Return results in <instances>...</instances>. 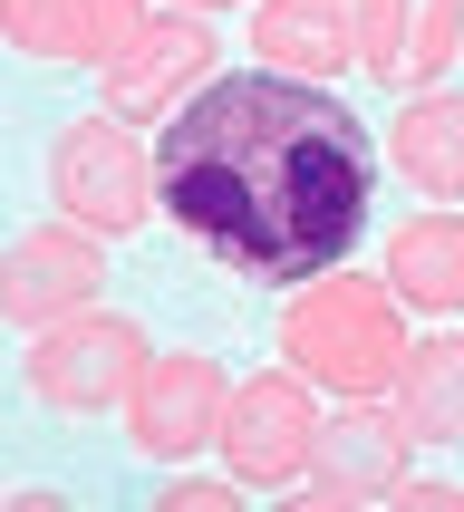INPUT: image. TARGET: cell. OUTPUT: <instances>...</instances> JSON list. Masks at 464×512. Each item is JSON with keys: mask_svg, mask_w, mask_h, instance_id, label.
I'll return each instance as SVG.
<instances>
[{"mask_svg": "<svg viewBox=\"0 0 464 512\" xmlns=\"http://www.w3.org/2000/svg\"><path fill=\"white\" fill-rule=\"evenodd\" d=\"M377 145L319 78H203L155 136V203L242 281H319L368 232Z\"/></svg>", "mask_w": 464, "mask_h": 512, "instance_id": "6da1fadb", "label": "cell"}, {"mask_svg": "<svg viewBox=\"0 0 464 512\" xmlns=\"http://www.w3.org/2000/svg\"><path fill=\"white\" fill-rule=\"evenodd\" d=\"M281 358L329 397H387L406 368V300L387 281H348V271H319V281L290 290L281 310Z\"/></svg>", "mask_w": 464, "mask_h": 512, "instance_id": "7a4b0ae2", "label": "cell"}, {"mask_svg": "<svg viewBox=\"0 0 464 512\" xmlns=\"http://www.w3.org/2000/svg\"><path fill=\"white\" fill-rule=\"evenodd\" d=\"M136 377H145V329L116 319V310H78V319H58V329H39V348H29V397L68 406V416L126 406Z\"/></svg>", "mask_w": 464, "mask_h": 512, "instance_id": "3957f363", "label": "cell"}, {"mask_svg": "<svg viewBox=\"0 0 464 512\" xmlns=\"http://www.w3.org/2000/svg\"><path fill=\"white\" fill-rule=\"evenodd\" d=\"M49 194L68 223L87 232H136L145 213H155V155H145L126 126H107V116H87V126H68L49 155Z\"/></svg>", "mask_w": 464, "mask_h": 512, "instance_id": "277c9868", "label": "cell"}, {"mask_svg": "<svg viewBox=\"0 0 464 512\" xmlns=\"http://www.w3.org/2000/svg\"><path fill=\"white\" fill-rule=\"evenodd\" d=\"M310 435H319L310 377L271 368V377H242V387L223 397L213 455H223V474H242V484H290V474H310Z\"/></svg>", "mask_w": 464, "mask_h": 512, "instance_id": "5b68a950", "label": "cell"}, {"mask_svg": "<svg viewBox=\"0 0 464 512\" xmlns=\"http://www.w3.org/2000/svg\"><path fill=\"white\" fill-rule=\"evenodd\" d=\"M97 281H107L97 232L58 213V223L20 232V242L0 252V319H10V329H58V319L97 310Z\"/></svg>", "mask_w": 464, "mask_h": 512, "instance_id": "8992f818", "label": "cell"}, {"mask_svg": "<svg viewBox=\"0 0 464 512\" xmlns=\"http://www.w3.org/2000/svg\"><path fill=\"white\" fill-rule=\"evenodd\" d=\"M223 368L203 358V348H165V358H145L136 397H126V435H136L145 464H184L203 455L213 435H223Z\"/></svg>", "mask_w": 464, "mask_h": 512, "instance_id": "52a82bcc", "label": "cell"}, {"mask_svg": "<svg viewBox=\"0 0 464 512\" xmlns=\"http://www.w3.org/2000/svg\"><path fill=\"white\" fill-rule=\"evenodd\" d=\"M406 455H416V435H406L397 397H348L339 416H319L310 435V503H387L406 474Z\"/></svg>", "mask_w": 464, "mask_h": 512, "instance_id": "ba28073f", "label": "cell"}, {"mask_svg": "<svg viewBox=\"0 0 464 512\" xmlns=\"http://www.w3.org/2000/svg\"><path fill=\"white\" fill-rule=\"evenodd\" d=\"M203 78H213V29H203V10H165V20H145L107 58V107L116 116H174Z\"/></svg>", "mask_w": 464, "mask_h": 512, "instance_id": "9c48e42d", "label": "cell"}, {"mask_svg": "<svg viewBox=\"0 0 464 512\" xmlns=\"http://www.w3.org/2000/svg\"><path fill=\"white\" fill-rule=\"evenodd\" d=\"M358 68L377 87H435L464 49V0H358Z\"/></svg>", "mask_w": 464, "mask_h": 512, "instance_id": "30bf717a", "label": "cell"}, {"mask_svg": "<svg viewBox=\"0 0 464 512\" xmlns=\"http://www.w3.org/2000/svg\"><path fill=\"white\" fill-rule=\"evenodd\" d=\"M145 29V0H0V39L29 58H87L107 68Z\"/></svg>", "mask_w": 464, "mask_h": 512, "instance_id": "8fae6325", "label": "cell"}, {"mask_svg": "<svg viewBox=\"0 0 464 512\" xmlns=\"http://www.w3.org/2000/svg\"><path fill=\"white\" fill-rule=\"evenodd\" d=\"M252 49L281 68V78H339L348 58H358V20H348L339 0H261L252 10Z\"/></svg>", "mask_w": 464, "mask_h": 512, "instance_id": "7c38bea8", "label": "cell"}, {"mask_svg": "<svg viewBox=\"0 0 464 512\" xmlns=\"http://www.w3.org/2000/svg\"><path fill=\"white\" fill-rule=\"evenodd\" d=\"M397 416L416 445H464V329H435V339H406L397 368Z\"/></svg>", "mask_w": 464, "mask_h": 512, "instance_id": "4fadbf2b", "label": "cell"}, {"mask_svg": "<svg viewBox=\"0 0 464 512\" xmlns=\"http://www.w3.org/2000/svg\"><path fill=\"white\" fill-rule=\"evenodd\" d=\"M387 290L406 310H464V223L455 213H416L387 232Z\"/></svg>", "mask_w": 464, "mask_h": 512, "instance_id": "5bb4252c", "label": "cell"}, {"mask_svg": "<svg viewBox=\"0 0 464 512\" xmlns=\"http://www.w3.org/2000/svg\"><path fill=\"white\" fill-rule=\"evenodd\" d=\"M387 155H397V174L416 184V194H464V97H445V87H416L406 97V116L387 126Z\"/></svg>", "mask_w": 464, "mask_h": 512, "instance_id": "9a60e30c", "label": "cell"}, {"mask_svg": "<svg viewBox=\"0 0 464 512\" xmlns=\"http://www.w3.org/2000/svg\"><path fill=\"white\" fill-rule=\"evenodd\" d=\"M165 512H242V474H174Z\"/></svg>", "mask_w": 464, "mask_h": 512, "instance_id": "2e32d148", "label": "cell"}, {"mask_svg": "<svg viewBox=\"0 0 464 512\" xmlns=\"http://www.w3.org/2000/svg\"><path fill=\"white\" fill-rule=\"evenodd\" d=\"M387 503H397V512H455V484H406V474H397Z\"/></svg>", "mask_w": 464, "mask_h": 512, "instance_id": "e0dca14e", "label": "cell"}, {"mask_svg": "<svg viewBox=\"0 0 464 512\" xmlns=\"http://www.w3.org/2000/svg\"><path fill=\"white\" fill-rule=\"evenodd\" d=\"M174 10H232V0H174Z\"/></svg>", "mask_w": 464, "mask_h": 512, "instance_id": "ac0fdd59", "label": "cell"}, {"mask_svg": "<svg viewBox=\"0 0 464 512\" xmlns=\"http://www.w3.org/2000/svg\"><path fill=\"white\" fill-rule=\"evenodd\" d=\"M339 10H358V0H339Z\"/></svg>", "mask_w": 464, "mask_h": 512, "instance_id": "d6986e66", "label": "cell"}]
</instances>
